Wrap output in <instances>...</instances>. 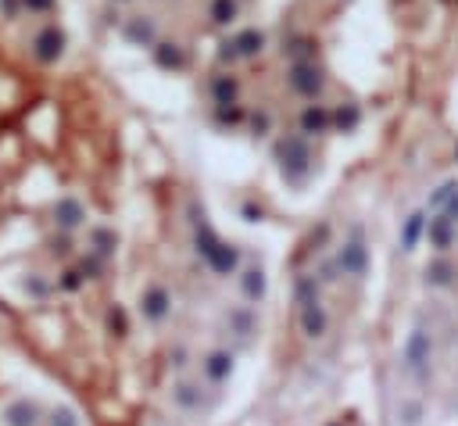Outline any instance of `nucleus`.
<instances>
[{
    "mask_svg": "<svg viewBox=\"0 0 458 426\" xmlns=\"http://www.w3.org/2000/svg\"><path fill=\"white\" fill-rule=\"evenodd\" d=\"M430 244L437 247V251H448V247L455 244V222L448 215H441V219L430 222Z\"/></svg>",
    "mask_w": 458,
    "mask_h": 426,
    "instance_id": "1",
    "label": "nucleus"
},
{
    "mask_svg": "<svg viewBox=\"0 0 458 426\" xmlns=\"http://www.w3.org/2000/svg\"><path fill=\"white\" fill-rule=\"evenodd\" d=\"M294 90H301V94H308V97H315L319 94V86H322V79H319V72L315 68H308V65H298L294 68Z\"/></svg>",
    "mask_w": 458,
    "mask_h": 426,
    "instance_id": "2",
    "label": "nucleus"
},
{
    "mask_svg": "<svg viewBox=\"0 0 458 426\" xmlns=\"http://www.w3.org/2000/svg\"><path fill=\"white\" fill-rule=\"evenodd\" d=\"M430 359V341H426V337L423 333H415L412 337V341H408V351H405V362L412 365V369H419V365H423Z\"/></svg>",
    "mask_w": 458,
    "mask_h": 426,
    "instance_id": "3",
    "label": "nucleus"
},
{
    "mask_svg": "<svg viewBox=\"0 0 458 426\" xmlns=\"http://www.w3.org/2000/svg\"><path fill=\"white\" fill-rule=\"evenodd\" d=\"M340 265H344V269H351V273H362V269H365V251H362V244H347L344 251H340Z\"/></svg>",
    "mask_w": 458,
    "mask_h": 426,
    "instance_id": "4",
    "label": "nucleus"
},
{
    "mask_svg": "<svg viewBox=\"0 0 458 426\" xmlns=\"http://www.w3.org/2000/svg\"><path fill=\"white\" fill-rule=\"evenodd\" d=\"M326 330V315H322V308H319V301L315 305H304V333H322Z\"/></svg>",
    "mask_w": 458,
    "mask_h": 426,
    "instance_id": "5",
    "label": "nucleus"
},
{
    "mask_svg": "<svg viewBox=\"0 0 458 426\" xmlns=\"http://www.w3.org/2000/svg\"><path fill=\"white\" fill-rule=\"evenodd\" d=\"M229 362H233V359H229V354H222V351H215V354H211V359H208V365H205V372H208V376H211V380L218 383V380H222V376H226V372H229Z\"/></svg>",
    "mask_w": 458,
    "mask_h": 426,
    "instance_id": "6",
    "label": "nucleus"
},
{
    "mask_svg": "<svg viewBox=\"0 0 458 426\" xmlns=\"http://www.w3.org/2000/svg\"><path fill=\"white\" fill-rule=\"evenodd\" d=\"M8 419H11V426H36V408L22 401V405H14L8 412Z\"/></svg>",
    "mask_w": 458,
    "mask_h": 426,
    "instance_id": "7",
    "label": "nucleus"
},
{
    "mask_svg": "<svg viewBox=\"0 0 458 426\" xmlns=\"http://www.w3.org/2000/svg\"><path fill=\"white\" fill-rule=\"evenodd\" d=\"M211 19H215L218 25L233 22V19H236V0H215V4H211Z\"/></svg>",
    "mask_w": 458,
    "mask_h": 426,
    "instance_id": "8",
    "label": "nucleus"
},
{
    "mask_svg": "<svg viewBox=\"0 0 458 426\" xmlns=\"http://www.w3.org/2000/svg\"><path fill=\"white\" fill-rule=\"evenodd\" d=\"M301 122H304V129H308V133H311V129H326V126H329V115H326L322 108H308Z\"/></svg>",
    "mask_w": 458,
    "mask_h": 426,
    "instance_id": "9",
    "label": "nucleus"
},
{
    "mask_svg": "<svg viewBox=\"0 0 458 426\" xmlns=\"http://www.w3.org/2000/svg\"><path fill=\"white\" fill-rule=\"evenodd\" d=\"M244 276H247V279H244V290H247V297H262V290H265V279H262V273H258V269H247Z\"/></svg>",
    "mask_w": 458,
    "mask_h": 426,
    "instance_id": "10",
    "label": "nucleus"
},
{
    "mask_svg": "<svg viewBox=\"0 0 458 426\" xmlns=\"http://www.w3.org/2000/svg\"><path fill=\"white\" fill-rule=\"evenodd\" d=\"M233 47H240V54H244V58H251L254 50H262V36H258V32H244V36L236 40Z\"/></svg>",
    "mask_w": 458,
    "mask_h": 426,
    "instance_id": "11",
    "label": "nucleus"
},
{
    "mask_svg": "<svg viewBox=\"0 0 458 426\" xmlns=\"http://www.w3.org/2000/svg\"><path fill=\"white\" fill-rule=\"evenodd\" d=\"M419 233H423V215H415L408 219V226H405V247H415V240H419Z\"/></svg>",
    "mask_w": 458,
    "mask_h": 426,
    "instance_id": "12",
    "label": "nucleus"
},
{
    "mask_svg": "<svg viewBox=\"0 0 458 426\" xmlns=\"http://www.w3.org/2000/svg\"><path fill=\"white\" fill-rule=\"evenodd\" d=\"M143 305H147V315H151V319H158V315L165 312V290H151Z\"/></svg>",
    "mask_w": 458,
    "mask_h": 426,
    "instance_id": "13",
    "label": "nucleus"
},
{
    "mask_svg": "<svg viewBox=\"0 0 458 426\" xmlns=\"http://www.w3.org/2000/svg\"><path fill=\"white\" fill-rule=\"evenodd\" d=\"M451 276H455V269L448 262H437V265H430V279L433 283H451Z\"/></svg>",
    "mask_w": 458,
    "mask_h": 426,
    "instance_id": "14",
    "label": "nucleus"
},
{
    "mask_svg": "<svg viewBox=\"0 0 458 426\" xmlns=\"http://www.w3.org/2000/svg\"><path fill=\"white\" fill-rule=\"evenodd\" d=\"M215 94H218V104H229L233 94H236V86H233L229 79H218V83H215Z\"/></svg>",
    "mask_w": 458,
    "mask_h": 426,
    "instance_id": "15",
    "label": "nucleus"
},
{
    "mask_svg": "<svg viewBox=\"0 0 458 426\" xmlns=\"http://www.w3.org/2000/svg\"><path fill=\"white\" fill-rule=\"evenodd\" d=\"M61 215H65V219H61L65 226H76V222L83 219V211H79V204H72V201H65V204H61Z\"/></svg>",
    "mask_w": 458,
    "mask_h": 426,
    "instance_id": "16",
    "label": "nucleus"
},
{
    "mask_svg": "<svg viewBox=\"0 0 458 426\" xmlns=\"http://www.w3.org/2000/svg\"><path fill=\"white\" fill-rule=\"evenodd\" d=\"M54 426H76V419H72L68 412H61V416H54Z\"/></svg>",
    "mask_w": 458,
    "mask_h": 426,
    "instance_id": "17",
    "label": "nucleus"
}]
</instances>
